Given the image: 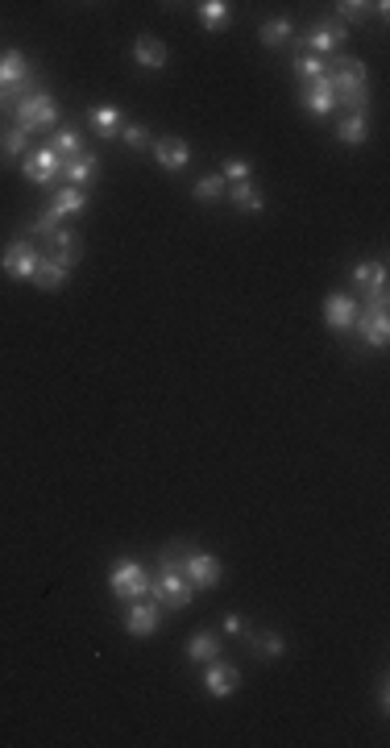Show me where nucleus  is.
<instances>
[{
    "label": "nucleus",
    "instance_id": "obj_1",
    "mask_svg": "<svg viewBox=\"0 0 390 748\" xmlns=\"http://www.w3.org/2000/svg\"><path fill=\"white\" fill-rule=\"evenodd\" d=\"M328 88H333V100L349 112H365V104H370V71L354 55L328 58Z\"/></svg>",
    "mask_w": 390,
    "mask_h": 748
},
{
    "label": "nucleus",
    "instance_id": "obj_2",
    "mask_svg": "<svg viewBox=\"0 0 390 748\" xmlns=\"http://www.w3.org/2000/svg\"><path fill=\"white\" fill-rule=\"evenodd\" d=\"M149 595H154V603H159V608H175V611L187 608V603L195 598V587L187 582L183 561L162 553V570H159V578H149Z\"/></svg>",
    "mask_w": 390,
    "mask_h": 748
},
{
    "label": "nucleus",
    "instance_id": "obj_3",
    "mask_svg": "<svg viewBox=\"0 0 390 748\" xmlns=\"http://www.w3.org/2000/svg\"><path fill=\"white\" fill-rule=\"evenodd\" d=\"M55 121H58V100L46 92V88H37L34 96H26V100L13 104V125H17L21 133H42Z\"/></svg>",
    "mask_w": 390,
    "mask_h": 748
},
{
    "label": "nucleus",
    "instance_id": "obj_4",
    "mask_svg": "<svg viewBox=\"0 0 390 748\" xmlns=\"http://www.w3.org/2000/svg\"><path fill=\"white\" fill-rule=\"evenodd\" d=\"M108 587H112V595H117V598L133 603V598H146L149 595V574H146V566H141V561L121 557V561H112Z\"/></svg>",
    "mask_w": 390,
    "mask_h": 748
},
{
    "label": "nucleus",
    "instance_id": "obj_5",
    "mask_svg": "<svg viewBox=\"0 0 390 748\" xmlns=\"http://www.w3.org/2000/svg\"><path fill=\"white\" fill-rule=\"evenodd\" d=\"M349 279L357 291H365V308L386 312V262H354Z\"/></svg>",
    "mask_w": 390,
    "mask_h": 748
},
{
    "label": "nucleus",
    "instance_id": "obj_6",
    "mask_svg": "<svg viewBox=\"0 0 390 748\" xmlns=\"http://www.w3.org/2000/svg\"><path fill=\"white\" fill-rule=\"evenodd\" d=\"M179 561H183V574H187V582H191L195 590L221 587V574H224L221 557H212V553H183Z\"/></svg>",
    "mask_w": 390,
    "mask_h": 748
},
{
    "label": "nucleus",
    "instance_id": "obj_7",
    "mask_svg": "<svg viewBox=\"0 0 390 748\" xmlns=\"http://www.w3.org/2000/svg\"><path fill=\"white\" fill-rule=\"evenodd\" d=\"M21 171H26V179L34 187H50L63 175V159H58L50 146H42V150H29L26 159H21Z\"/></svg>",
    "mask_w": 390,
    "mask_h": 748
},
{
    "label": "nucleus",
    "instance_id": "obj_8",
    "mask_svg": "<svg viewBox=\"0 0 390 748\" xmlns=\"http://www.w3.org/2000/svg\"><path fill=\"white\" fill-rule=\"evenodd\" d=\"M37 262H42V254L29 250L26 245V234H17V242L5 250V258H0V266H5V275L17 283H34V271H37Z\"/></svg>",
    "mask_w": 390,
    "mask_h": 748
},
{
    "label": "nucleus",
    "instance_id": "obj_9",
    "mask_svg": "<svg viewBox=\"0 0 390 748\" xmlns=\"http://www.w3.org/2000/svg\"><path fill=\"white\" fill-rule=\"evenodd\" d=\"M357 312H362V304H357L354 296H344V291L324 296V325L336 328V333H349V328L357 325Z\"/></svg>",
    "mask_w": 390,
    "mask_h": 748
},
{
    "label": "nucleus",
    "instance_id": "obj_10",
    "mask_svg": "<svg viewBox=\"0 0 390 748\" xmlns=\"http://www.w3.org/2000/svg\"><path fill=\"white\" fill-rule=\"evenodd\" d=\"M344 34H349V26H341V21H333V17H324V21H316V26L307 29V47H312V55H320V58H333V50L344 42Z\"/></svg>",
    "mask_w": 390,
    "mask_h": 748
},
{
    "label": "nucleus",
    "instance_id": "obj_11",
    "mask_svg": "<svg viewBox=\"0 0 390 748\" xmlns=\"http://www.w3.org/2000/svg\"><path fill=\"white\" fill-rule=\"evenodd\" d=\"M159 624H162V608L154 603V598H133L129 603V611H125V632L129 636H154L159 632Z\"/></svg>",
    "mask_w": 390,
    "mask_h": 748
},
{
    "label": "nucleus",
    "instance_id": "obj_12",
    "mask_svg": "<svg viewBox=\"0 0 390 748\" xmlns=\"http://www.w3.org/2000/svg\"><path fill=\"white\" fill-rule=\"evenodd\" d=\"M354 328L362 333L365 346L382 349V346H386V337H390V317L382 308H365V312H357V325Z\"/></svg>",
    "mask_w": 390,
    "mask_h": 748
},
{
    "label": "nucleus",
    "instance_id": "obj_13",
    "mask_svg": "<svg viewBox=\"0 0 390 748\" xmlns=\"http://www.w3.org/2000/svg\"><path fill=\"white\" fill-rule=\"evenodd\" d=\"M149 154H154V162L167 167V171H183L187 162H191V150H187L183 138H154Z\"/></svg>",
    "mask_w": 390,
    "mask_h": 748
},
{
    "label": "nucleus",
    "instance_id": "obj_14",
    "mask_svg": "<svg viewBox=\"0 0 390 748\" xmlns=\"http://www.w3.org/2000/svg\"><path fill=\"white\" fill-rule=\"evenodd\" d=\"M63 175H67V187H92L96 179H100V159H96L92 150H84L79 159H67L63 162Z\"/></svg>",
    "mask_w": 390,
    "mask_h": 748
},
{
    "label": "nucleus",
    "instance_id": "obj_15",
    "mask_svg": "<svg viewBox=\"0 0 390 748\" xmlns=\"http://www.w3.org/2000/svg\"><path fill=\"white\" fill-rule=\"evenodd\" d=\"M133 63L146 67V71H162V67L170 63V50L167 42H159L154 34H141L138 42H133Z\"/></svg>",
    "mask_w": 390,
    "mask_h": 748
},
{
    "label": "nucleus",
    "instance_id": "obj_16",
    "mask_svg": "<svg viewBox=\"0 0 390 748\" xmlns=\"http://www.w3.org/2000/svg\"><path fill=\"white\" fill-rule=\"evenodd\" d=\"M204 686H208V694H216V699H229L237 686H241V673L232 670L229 661H208V673H204Z\"/></svg>",
    "mask_w": 390,
    "mask_h": 748
},
{
    "label": "nucleus",
    "instance_id": "obj_17",
    "mask_svg": "<svg viewBox=\"0 0 390 748\" xmlns=\"http://www.w3.org/2000/svg\"><path fill=\"white\" fill-rule=\"evenodd\" d=\"M26 79H34L29 58L21 55V50H5V55H0V92H9V88L26 84Z\"/></svg>",
    "mask_w": 390,
    "mask_h": 748
},
{
    "label": "nucleus",
    "instance_id": "obj_18",
    "mask_svg": "<svg viewBox=\"0 0 390 748\" xmlns=\"http://www.w3.org/2000/svg\"><path fill=\"white\" fill-rule=\"evenodd\" d=\"M46 258H50V262H58V266H67V271H71L75 262H79V234H75V229H63V224H58L55 234H50V254H46Z\"/></svg>",
    "mask_w": 390,
    "mask_h": 748
},
{
    "label": "nucleus",
    "instance_id": "obj_19",
    "mask_svg": "<svg viewBox=\"0 0 390 748\" xmlns=\"http://www.w3.org/2000/svg\"><path fill=\"white\" fill-rule=\"evenodd\" d=\"M303 109L312 112V117H328V112L336 109L333 88H328V75H320V79H312V84H303Z\"/></svg>",
    "mask_w": 390,
    "mask_h": 748
},
{
    "label": "nucleus",
    "instance_id": "obj_20",
    "mask_svg": "<svg viewBox=\"0 0 390 748\" xmlns=\"http://www.w3.org/2000/svg\"><path fill=\"white\" fill-rule=\"evenodd\" d=\"M87 208V192L84 187H58L55 196H50V213L58 216V221H67V216H79Z\"/></svg>",
    "mask_w": 390,
    "mask_h": 748
},
{
    "label": "nucleus",
    "instance_id": "obj_21",
    "mask_svg": "<svg viewBox=\"0 0 390 748\" xmlns=\"http://www.w3.org/2000/svg\"><path fill=\"white\" fill-rule=\"evenodd\" d=\"M87 125H92L100 138H117V133H121V109H112V104H92V109H87Z\"/></svg>",
    "mask_w": 390,
    "mask_h": 748
},
{
    "label": "nucleus",
    "instance_id": "obj_22",
    "mask_svg": "<svg viewBox=\"0 0 390 748\" xmlns=\"http://www.w3.org/2000/svg\"><path fill=\"white\" fill-rule=\"evenodd\" d=\"M67 279H71V271H67V266H58V262H50L46 254H42V262H37V271H34V287L58 291V287H67Z\"/></svg>",
    "mask_w": 390,
    "mask_h": 748
},
{
    "label": "nucleus",
    "instance_id": "obj_23",
    "mask_svg": "<svg viewBox=\"0 0 390 748\" xmlns=\"http://www.w3.org/2000/svg\"><path fill=\"white\" fill-rule=\"evenodd\" d=\"M195 13H200V26L212 29V34H221V29L232 21V5H229V0H204Z\"/></svg>",
    "mask_w": 390,
    "mask_h": 748
},
{
    "label": "nucleus",
    "instance_id": "obj_24",
    "mask_svg": "<svg viewBox=\"0 0 390 748\" xmlns=\"http://www.w3.org/2000/svg\"><path fill=\"white\" fill-rule=\"evenodd\" d=\"M50 150H55L63 162L67 159H79V154H84V133L75 130V125H67V130H58L55 138H50Z\"/></svg>",
    "mask_w": 390,
    "mask_h": 748
},
{
    "label": "nucleus",
    "instance_id": "obj_25",
    "mask_svg": "<svg viewBox=\"0 0 390 748\" xmlns=\"http://www.w3.org/2000/svg\"><path fill=\"white\" fill-rule=\"evenodd\" d=\"M232 208H241V213L258 216V213H266V196H262L258 187L245 179V183H232Z\"/></svg>",
    "mask_w": 390,
    "mask_h": 748
},
{
    "label": "nucleus",
    "instance_id": "obj_26",
    "mask_svg": "<svg viewBox=\"0 0 390 748\" xmlns=\"http://www.w3.org/2000/svg\"><path fill=\"white\" fill-rule=\"evenodd\" d=\"M258 34H262V42H266L270 50H279V47H287V42H295V26H291L287 17H270Z\"/></svg>",
    "mask_w": 390,
    "mask_h": 748
},
{
    "label": "nucleus",
    "instance_id": "obj_27",
    "mask_svg": "<svg viewBox=\"0 0 390 748\" xmlns=\"http://www.w3.org/2000/svg\"><path fill=\"white\" fill-rule=\"evenodd\" d=\"M365 133H370V121H365V112H349L341 125H336V138L344 141V146H362Z\"/></svg>",
    "mask_w": 390,
    "mask_h": 748
},
{
    "label": "nucleus",
    "instance_id": "obj_28",
    "mask_svg": "<svg viewBox=\"0 0 390 748\" xmlns=\"http://www.w3.org/2000/svg\"><path fill=\"white\" fill-rule=\"evenodd\" d=\"M245 636H250V649L258 657H282L287 653V640H282L279 632H250V628H245Z\"/></svg>",
    "mask_w": 390,
    "mask_h": 748
},
{
    "label": "nucleus",
    "instance_id": "obj_29",
    "mask_svg": "<svg viewBox=\"0 0 390 748\" xmlns=\"http://www.w3.org/2000/svg\"><path fill=\"white\" fill-rule=\"evenodd\" d=\"M187 657H191V661H216V657H221V640H216L212 632H195L191 640H187Z\"/></svg>",
    "mask_w": 390,
    "mask_h": 748
},
{
    "label": "nucleus",
    "instance_id": "obj_30",
    "mask_svg": "<svg viewBox=\"0 0 390 748\" xmlns=\"http://www.w3.org/2000/svg\"><path fill=\"white\" fill-rule=\"evenodd\" d=\"M26 154H29V133H21L17 125L0 130V159H26Z\"/></svg>",
    "mask_w": 390,
    "mask_h": 748
},
{
    "label": "nucleus",
    "instance_id": "obj_31",
    "mask_svg": "<svg viewBox=\"0 0 390 748\" xmlns=\"http://www.w3.org/2000/svg\"><path fill=\"white\" fill-rule=\"evenodd\" d=\"M295 71H299V84H312V79L328 75V58H320V55H299V58H295Z\"/></svg>",
    "mask_w": 390,
    "mask_h": 748
},
{
    "label": "nucleus",
    "instance_id": "obj_32",
    "mask_svg": "<svg viewBox=\"0 0 390 748\" xmlns=\"http://www.w3.org/2000/svg\"><path fill=\"white\" fill-rule=\"evenodd\" d=\"M195 200H208V204L224 200V179L221 175H204L200 183H195Z\"/></svg>",
    "mask_w": 390,
    "mask_h": 748
},
{
    "label": "nucleus",
    "instance_id": "obj_33",
    "mask_svg": "<svg viewBox=\"0 0 390 748\" xmlns=\"http://www.w3.org/2000/svg\"><path fill=\"white\" fill-rule=\"evenodd\" d=\"M336 13H341V26L344 21H370L374 17V5H362V0H344V5H336Z\"/></svg>",
    "mask_w": 390,
    "mask_h": 748
},
{
    "label": "nucleus",
    "instance_id": "obj_34",
    "mask_svg": "<svg viewBox=\"0 0 390 748\" xmlns=\"http://www.w3.org/2000/svg\"><path fill=\"white\" fill-rule=\"evenodd\" d=\"M121 141H125L129 150H149V146H154V138H149L146 125H125V130H121Z\"/></svg>",
    "mask_w": 390,
    "mask_h": 748
},
{
    "label": "nucleus",
    "instance_id": "obj_35",
    "mask_svg": "<svg viewBox=\"0 0 390 748\" xmlns=\"http://www.w3.org/2000/svg\"><path fill=\"white\" fill-rule=\"evenodd\" d=\"M250 162H245V159H224V167H221V179H224V183H245V179H250Z\"/></svg>",
    "mask_w": 390,
    "mask_h": 748
},
{
    "label": "nucleus",
    "instance_id": "obj_36",
    "mask_svg": "<svg viewBox=\"0 0 390 748\" xmlns=\"http://www.w3.org/2000/svg\"><path fill=\"white\" fill-rule=\"evenodd\" d=\"M58 224H63V221H58V216L46 208V213H42V216H37V221H34V234H37V237H50V234H55V229H58Z\"/></svg>",
    "mask_w": 390,
    "mask_h": 748
},
{
    "label": "nucleus",
    "instance_id": "obj_37",
    "mask_svg": "<svg viewBox=\"0 0 390 748\" xmlns=\"http://www.w3.org/2000/svg\"><path fill=\"white\" fill-rule=\"evenodd\" d=\"M224 636H245V619L241 616H224Z\"/></svg>",
    "mask_w": 390,
    "mask_h": 748
}]
</instances>
